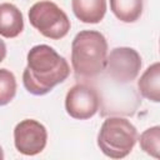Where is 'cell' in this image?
<instances>
[{
  "mask_svg": "<svg viewBox=\"0 0 160 160\" xmlns=\"http://www.w3.org/2000/svg\"><path fill=\"white\" fill-rule=\"evenodd\" d=\"M5 56H6V45H5L4 40L0 39V62L5 59Z\"/></svg>",
  "mask_w": 160,
  "mask_h": 160,
  "instance_id": "obj_14",
  "label": "cell"
},
{
  "mask_svg": "<svg viewBox=\"0 0 160 160\" xmlns=\"http://www.w3.org/2000/svg\"><path fill=\"white\" fill-rule=\"evenodd\" d=\"M74 15L85 24H98L106 14V0H71Z\"/></svg>",
  "mask_w": 160,
  "mask_h": 160,
  "instance_id": "obj_9",
  "label": "cell"
},
{
  "mask_svg": "<svg viewBox=\"0 0 160 160\" xmlns=\"http://www.w3.org/2000/svg\"><path fill=\"white\" fill-rule=\"evenodd\" d=\"M26 61L22 84L30 94L36 96L50 92L70 75V66L66 59L45 44L32 46L28 52Z\"/></svg>",
  "mask_w": 160,
  "mask_h": 160,
  "instance_id": "obj_1",
  "label": "cell"
},
{
  "mask_svg": "<svg viewBox=\"0 0 160 160\" xmlns=\"http://www.w3.org/2000/svg\"><path fill=\"white\" fill-rule=\"evenodd\" d=\"M140 148L148 155L158 159L160 151V126L155 125L141 132L139 138Z\"/></svg>",
  "mask_w": 160,
  "mask_h": 160,
  "instance_id": "obj_12",
  "label": "cell"
},
{
  "mask_svg": "<svg viewBox=\"0 0 160 160\" xmlns=\"http://www.w3.org/2000/svg\"><path fill=\"white\" fill-rule=\"evenodd\" d=\"M141 69V56L140 54L128 46L115 48L106 56L105 72L112 80L126 84L136 79Z\"/></svg>",
  "mask_w": 160,
  "mask_h": 160,
  "instance_id": "obj_5",
  "label": "cell"
},
{
  "mask_svg": "<svg viewBox=\"0 0 160 160\" xmlns=\"http://www.w3.org/2000/svg\"><path fill=\"white\" fill-rule=\"evenodd\" d=\"M29 21L42 36L51 40L65 38L71 28L65 11L50 0L35 2L28 12Z\"/></svg>",
  "mask_w": 160,
  "mask_h": 160,
  "instance_id": "obj_4",
  "label": "cell"
},
{
  "mask_svg": "<svg viewBox=\"0 0 160 160\" xmlns=\"http://www.w3.org/2000/svg\"><path fill=\"white\" fill-rule=\"evenodd\" d=\"M100 105L98 91L88 84H76L70 88L65 96V110L76 120L92 118Z\"/></svg>",
  "mask_w": 160,
  "mask_h": 160,
  "instance_id": "obj_7",
  "label": "cell"
},
{
  "mask_svg": "<svg viewBox=\"0 0 160 160\" xmlns=\"http://www.w3.org/2000/svg\"><path fill=\"white\" fill-rule=\"evenodd\" d=\"M4 159V151H2V148L0 146V160H2Z\"/></svg>",
  "mask_w": 160,
  "mask_h": 160,
  "instance_id": "obj_15",
  "label": "cell"
},
{
  "mask_svg": "<svg viewBox=\"0 0 160 160\" xmlns=\"http://www.w3.org/2000/svg\"><path fill=\"white\" fill-rule=\"evenodd\" d=\"M16 94L15 75L8 69H0V106L8 105Z\"/></svg>",
  "mask_w": 160,
  "mask_h": 160,
  "instance_id": "obj_13",
  "label": "cell"
},
{
  "mask_svg": "<svg viewBox=\"0 0 160 160\" xmlns=\"http://www.w3.org/2000/svg\"><path fill=\"white\" fill-rule=\"evenodd\" d=\"M142 0H110L112 14L122 22H135L142 14Z\"/></svg>",
  "mask_w": 160,
  "mask_h": 160,
  "instance_id": "obj_11",
  "label": "cell"
},
{
  "mask_svg": "<svg viewBox=\"0 0 160 160\" xmlns=\"http://www.w3.org/2000/svg\"><path fill=\"white\" fill-rule=\"evenodd\" d=\"M108 56V41L96 30L78 32L71 42V66L76 78L92 79L104 71Z\"/></svg>",
  "mask_w": 160,
  "mask_h": 160,
  "instance_id": "obj_2",
  "label": "cell"
},
{
  "mask_svg": "<svg viewBox=\"0 0 160 160\" xmlns=\"http://www.w3.org/2000/svg\"><path fill=\"white\" fill-rule=\"evenodd\" d=\"M24 30L21 11L11 2L0 4V35L6 39L16 38Z\"/></svg>",
  "mask_w": 160,
  "mask_h": 160,
  "instance_id": "obj_8",
  "label": "cell"
},
{
  "mask_svg": "<svg viewBox=\"0 0 160 160\" xmlns=\"http://www.w3.org/2000/svg\"><path fill=\"white\" fill-rule=\"evenodd\" d=\"M138 141V130L130 120L111 116L104 120L99 134L98 146L104 155L111 159L128 156Z\"/></svg>",
  "mask_w": 160,
  "mask_h": 160,
  "instance_id": "obj_3",
  "label": "cell"
},
{
  "mask_svg": "<svg viewBox=\"0 0 160 160\" xmlns=\"http://www.w3.org/2000/svg\"><path fill=\"white\" fill-rule=\"evenodd\" d=\"M138 89L142 98L152 101H160V64L156 61L150 65L138 80Z\"/></svg>",
  "mask_w": 160,
  "mask_h": 160,
  "instance_id": "obj_10",
  "label": "cell"
},
{
  "mask_svg": "<svg viewBox=\"0 0 160 160\" xmlns=\"http://www.w3.org/2000/svg\"><path fill=\"white\" fill-rule=\"evenodd\" d=\"M48 142L46 128L34 119H25L14 129V145L16 150L26 156L40 154Z\"/></svg>",
  "mask_w": 160,
  "mask_h": 160,
  "instance_id": "obj_6",
  "label": "cell"
}]
</instances>
